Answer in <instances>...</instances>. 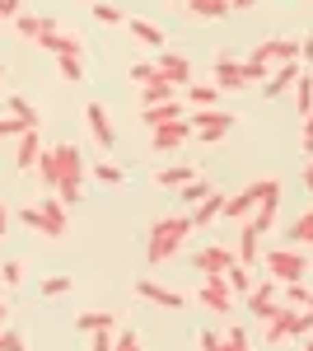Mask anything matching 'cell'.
<instances>
[{
  "mask_svg": "<svg viewBox=\"0 0 313 351\" xmlns=\"http://www.w3.org/2000/svg\"><path fill=\"white\" fill-rule=\"evenodd\" d=\"M197 225H192V216H164V220H155L150 225V239H145V263L155 267V263H168L178 248L187 243V234H192Z\"/></svg>",
  "mask_w": 313,
  "mask_h": 351,
  "instance_id": "1",
  "label": "cell"
},
{
  "mask_svg": "<svg viewBox=\"0 0 313 351\" xmlns=\"http://www.w3.org/2000/svg\"><path fill=\"white\" fill-rule=\"evenodd\" d=\"M52 155H56V197H61L66 206H75L79 197H84V178H89L84 155H79V145H71V141L52 145Z\"/></svg>",
  "mask_w": 313,
  "mask_h": 351,
  "instance_id": "2",
  "label": "cell"
},
{
  "mask_svg": "<svg viewBox=\"0 0 313 351\" xmlns=\"http://www.w3.org/2000/svg\"><path fill=\"white\" fill-rule=\"evenodd\" d=\"M187 122L197 127V136H201V145H220L225 136L234 132V112H220V108H197V112H187Z\"/></svg>",
  "mask_w": 313,
  "mask_h": 351,
  "instance_id": "3",
  "label": "cell"
},
{
  "mask_svg": "<svg viewBox=\"0 0 313 351\" xmlns=\"http://www.w3.org/2000/svg\"><path fill=\"white\" fill-rule=\"evenodd\" d=\"M304 271H309V258L299 253V243L266 253V276H271V281H304Z\"/></svg>",
  "mask_w": 313,
  "mask_h": 351,
  "instance_id": "4",
  "label": "cell"
},
{
  "mask_svg": "<svg viewBox=\"0 0 313 351\" xmlns=\"http://www.w3.org/2000/svg\"><path fill=\"white\" fill-rule=\"evenodd\" d=\"M243 300H248V314H253L258 324H271V319L286 309V304H281V281H258Z\"/></svg>",
  "mask_w": 313,
  "mask_h": 351,
  "instance_id": "5",
  "label": "cell"
},
{
  "mask_svg": "<svg viewBox=\"0 0 313 351\" xmlns=\"http://www.w3.org/2000/svg\"><path fill=\"white\" fill-rule=\"evenodd\" d=\"M201 304H206L210 314H229V309H234V291H229V281H225V276H206V281H201Z\"/></svg>",
  "mask_w": 313,
  "mask_h": 351,
  "instance_id": "6",
  "label": "cell"
},
{
  "mask_svg": "<svg viewBox=\"0 0 313 351\" xmlns=\"http://www.w3.org/2000/svg\"><path fill=\"white\" fill-rule=\"evenodd\" d=\"M299 47H304V38H262L258 47H253V56L281 66V61H299Z\"/></svg>",
  "mask_w": 313,
  "mask_h": 351,
  "instance_id": "7",
  "label": "cell"
},
{
  "mask_svg": "<svg viewBox=\"0 0 313 351\" xmlns=\"http://www.w3.org/2000/svg\"><path fill=\"white\" fill-rule=\"evenodd\" d=\"M262 192H266V178H262V183H248V188L234 192V197H225V220H248L258 211Z\"/></svg>",
  "mask_w": 313,
  "mask_h": 351,
  "instance_id": "8",
  "label": "cell"
},
{
  "mask_svg": "<svg viewBox=\"0 0 313 351\" xmlns=\"http://www.w3.org/2000/svg\"><path fill=\"white\" fill-rule=\"evenodd\" d=\"M299 75H304L299 61H281V66H271V75H266V84H262V94H266V99H281V94H290V89L299 84Z\"/></svg>",
  "mask_w": 313,
  "mask_h": 351,
  "instance_id": "9",
  "label": "cell"
},
{
  "mask_svg": "<svg viewBox=\"0 0 313 351\" xmlns=\"http://www.w3.org/2000/svg\"><path fill=\"white\" fill-rule=\"evenodd\" d=\"M238 263L234 248H225V243H206L201 253H197V267H201V276H225V271Z\"/></svg>",
  "mask_w": 313,
  "mask_h": 351,
  "instance_id": "10",
  "label": "cell"
},
{
  "mask_svg": "<svg viewBox=\"0 0 313 351\" xmlns=\"http://www.w3.org/2000/svg\"><path fill=\"white\" fill-rule=\"evenodd\" d=\"M159 71H164V80L173 84V89H187V84L197 80L192 56H183V52H159Z\"/></svg>",
  "mask_w": 313,
  "mask_h": 351,
  "instance_id": "11",
  "label": "cell"
},
{
  "mask_svg": "<svg viewBox=\"0 0 313 351\" xmlns=\"http://www.w3.org/2000/svg\"><path fill=\"white\" fill-rule=\"evenodd\" d=\"M136 295L150 300V304H159V309H187V295L168 291V286H159V281H150V276H140V281H136Z\"/></svg>",
  "mask_w": 313,
  "mask_h": 351,
  "instance_id": "12",
  "label": "cell"
},
{
  "mask_svg": "<svg viewBox=\"0 0 313 351\" xmlns=\"http://www.w3.org/2000/svg\"><path fill=\"white\" fill-rule=\"evenodd\" d=\"M192 132H197V127H192L187 117H178V122H168V127H155V132H150V145H155V150H178V145L192 141Z\"/></svg>",
  "mask_w": 313,
  "mask_h": 351,
  "instance_id": "13",
  "label": "cell"
},
{
  "mask_svg": "<svg viewBox=\"0 0 313 351\" xmlns=\"http://www.w3.org/2000/svg\"><path fill=\"white\" fill-rule=\"evenodd\" d=\"M210 75H215V89H243V61L238 56H215V66H210Z\"/></svg>",
  "mask_w": 313,
  "mask_h": 351,
  "instance_id": "14",
  "label": "cell"
},
{
  "mask_svg": "<svg viewBox=\"0 0 313 351\" xmlns=\"http://www.w3.org/2000/svg\"><path fill=\"white\" fill-rule=\"evenodd\" d=\"M84 122H89L94 141H99L103 150H112V141H117V127H112V117H108L103 104H89V108H84Z\"/></svg>",
  "mask_w": 313,
  "mask_h": 351,
  "instance_id": "15",
  "label": "cell"
},
{
  "mask_svg": "<svg viewBox=\"0 0 313 351\" xmlns=\"http://www.w3.org/2000/svg\"><path fill=\"white\" fill-rule=\"evenodd\" d=\"M38 47H47L52 56H84V43H79V33H61V28L42 33V38H38Z\"/></svg>",
  "mask_w": 313,
  "mask_h": 351,
  "instance_id": "16",
  "label": "cell"
},
{
  "mask_svg": "<svg viewBox=\"0 0 313 351\" xmlns=\"http://www.w3.org/2000/svg\"><path fill=\"white\" fill-rule=\"evenodd\" d=\"M38 211L47 216V239H61L66 234V202L56 192H47V197H38Z\"/></svg>",
  "mask_w": 313,
  "mask_h": 351,
  "instance_id": "17",
  "label": "cell"
},
{
  "mask_svg": "<svg viewBox=\"0 0 313 351\" xmlns=\"http://www.w3.org/2000/svg\"><path fill=\"white\" fill-rule=\"evenodd\" d=\"M127 33L140 43V47H150V52H164V43H168V33L150 19H127Z\"/></svg>",
  "mask_w": 313,
  "mask_h": 351,
  "instance_id": "18",
  "label": "cell"
},
{
  "mask_svg": "<svg viewBox=\"0 0 313 351\" xmlns=\"http://www.w3.org/2000/svg\"><path fill=\"white\" fill-rule=\"evenodd\" d=\"M183 99H168V104H150V108H140V122L155 132V127H168V122H178L183 117Z\"/></svg>",
  "mask_w": 313,
  "mask_h": 351,
  "instance_id": "19",
  "label": "cell"
},
{
  "mask_svg": "<svg viewBox=\"0 0 313 351\" xmlns=\"http://www.w3.org/2000/svg\"><path fill=\"white\" fill-rule=\"evenodd\" d=\"M262 342H271V347H281V342H295V309H281V314H276V319H271V324H266V337H262Z\"/></svg>",
  "mask_w": 313,
  "mask_h": 351,
  "instance_id": "20",
  "label": "cell"
},
{
  "mask_svg": "<svg viewBox=\"0 0 313 351\" xmlns=\"http://www.w3.org/2000/svg\"><path fill=\"white\" fill-rule=\"evenodd\" d=\"M14 28H19V38H28V43H38L42 33H52V19H42V14H28V10H19L14 14Z\"/></svg>",
  "mask_w": 313,
  "mask_h": 351,
  "instance_id": "21",
  "label": "cell"
},
{
  "mask_svg": "<svg viewBox=\"0 0 313 351\" xmlns=\"http://www.w3.org/2000/svg\"><path fill=\"white\" fill-rule=\"evenodd\" d=\"M42 150H47V145L38 141V132H24L19 136V150H14V164H19V169H38V155H42Z\"/></svg>",
  "mask_w": 313,
  "mask_h": 351,
  "instance_id": "22",
  "label": "cell"
},
{
  "mask_svg": "<svg viewBox=\"0 0 313 351\" xmlns=\"http://www.w3.org/2000/svg\"><path fill=\"white\" fill-rule=\"evenodd\" d=\"M183 94H187V104H192V108H215V99H220L215 80H192Z\"/></svg>",
  "mask_w": 313,
  "mask_h": 351,
  "instance_id": "23",
  "label": "cell"
},
{
  "mask_svg": "<svg viewBox=\"0 0 313 351\" xmlns=\"http://www.w3.org/2000/svg\"><path fill=\"white\" fill-rule=\"evenodd\" d=\"M225 216V192H210L201 206H192V225L201 230V225H210V220H220Z\"/></svg>",
  "mask_w": 313,
  "mask_h": 351,
  "instance_id": "24",
  "label": "cell"
},
{
  "mask_svg": "<svg viewBox=\"0 0 313 351\" xmlns=\"http://www.w3.org/2000/svg\"><path fill=\"white\" fill-rule=\"evenodd\" d=\"M192 178H197L192 164H173V169H159L155 173V188H183V183H192Z\"/></svg>",
  "mask_w": 313,
  "mask_h": 351,
  "instance_id": "25",
  "label": "cell"
},
{
  "mask_svg": "<svg viewBox=\"0 0 313 351\" xmlns=\"http://www.w3.org/2000/svg\"><path fill=\"white\" fill-rule=\"evenodd\" d=\"M183 89H173L168 80H155V84H140V108H150V104H168V99H178Z\"/></svg>",
  "mask_w": 313,
  "mask_h": 351,
  "instance_id": "26",
  "label": "cell"
},
{
  "mask_svg": "<svg viewBox=\"0 0 313 351\" xmlns=\"http://www.w3.org/2000/svg\"><path fill=\"white\" fill-rule=\"evenodd\" d=\"M210 192H215V183H210V178H201V173H197V178H192V183H183V188H178V197H183V206H201V202H206Z\"/></svg>",
  "mask_w": 313,
  "mask_h": 351,
  "instance_id": "27",
  "label": "cell"
},
{
  "mask_svg": "<svg viewBox=\"0 0 313 351\" xmlns=\"http://www.w3.org/2000/svg\"><path fill=\"white\" fill-rule=\"evenodd\" d=\"M14 220H19V225H28L33 234H42V239H47V216L38 211V202H33V206H19V211H14Z\"/></svg>",
  "mask_w": 313,
  "mask_h": 351,
  "instance_id": "28",
  "label": "cell"
},
{
  "mask_svg": "<svg viewBox=\"0 0 313 351\" xmlns=\"http://www.w3.org/2000/svg\"><path fill=\"white\" fill-rule=\"evenodd\" d=\"M187 10L201 14V19H225L229 14V0H187Z\"/></svg>",
  "mask_w": 313,
  "mask_h": 351,
  "instance_id": "29",
  "label": "cell"
},
{
  "mask_svg": "<svg viewBox=\"0 0 313 351\" xmlns=\"http://www.w3.org/2000/svg\"><path fill=\"white\" fill-rule=\"evenodd\" d=\"M309 286H304V281H281V300H286L290 309H304V304H309Z\"/></svg>",
  "mask_w": 313,
  "mask_h": 351,
  "instance_id": "30",
  "label": "cell"
},
{
  "mask_svg": "<svg viewBox=\"0 0 313 351\" xmlns=\"http://www.w3.org/2000/svg\"><path fill=\"white\" fill-rule=\"evenodd\" d=\"M258 243H262V234H253V230L243 225V234H238V248H234L243 267H248V263H258Z\"/></svg>",
  "mask_w": 313,
  "mask_h": 351,
  "instance_id": "31",
  "label": "cell"
},
{
  "mask_svg": "<svg viewBox=\"0 0 313 351\" xmlns=\"http://www.w3.org/2000/svg\"><path fill=\"white\" fill-rule=\"evenodd\" d=\"M225 281H229V291H234V295H248V291H253V271L243 267V263H234V267L225 271Z\"/></svg>",
  "mask_w": 313,
  "mask_h": 351,
  "instance_id": "32",
  "label": "cell"
},
{
  "mask_svg": "<svg viewBox=\"0 0 313 351\" xmlns=\"http://www.w3.org/2000/svg\"><path fill=\"white\" fill-rule=\"evenodd\" d=\"M75 324H79V332H99V328H117V319L103 314V309H89V314H79Z\"/></svg>",
  "mask_w": 313,
  "mask_h": 351,
  "instance_id": "33",
  "label": "cell"
},
{
  "mask_svg": "<svg viewBox=\"0 0 313 351\" xmlns=\"http://www.w3.org/2000/svg\"><path fill=\"white\" fill-rule=\"evenodd\" d=\"M295 112H313V75L304 71L299 84H295Z\"/></svg>",
  "mask_w": 313,
  "mask_h": 351,
  "instance_id": "34",
  "label": "cell"
},
{
  "mask_svg": "<svg viewBox=\"0 0 313 351\" xmlns=\"http://www.w3.org/2000/svg\"><path fill=\"white\" fill-rule=\"evenodd\" d=\"M266 75H271V61H262V56H248L243 61V80L248 84H266Z\"/></svg>",
  "mask_w": 313,
  "mask_h": 351,
  "instance_id": "35",
  "label": "cell"
},
{
  "mask_svg": "<svg viewBox=\"0 0 313 351\" xmlns=\"http://www.w3.org/2000/svg\"><path fill=\"white\" fill-rule=\"evenodd\" d=\"M38 178H42V188H52V192H56V155H52V145L38 155Z\"/></svg>",
  "mask_w": 313,
  "mask_h": 351,
  "instance_id": "36",
  "label": "cell"
},
{
  "mask_svg": "<svg viewBox=\"0 0 313 351\" xmlns=\"http://www.w3.org/2000/svg\"><path fill=\"white\" fill-rule=\"evenodd\" d=\"M56 71H61V80H84V56H56Z\"/></svg>",
  "mask_w": 313,
  "mask_h": 351,
  "instance_id": "37",
  "label": "cell"
},
{
  "mask_svg": "<svg viewBox=\"0 0 313 351\" xmlns=\"http://www.w3.org/2000/svg\"><path fill=\"white\" fill-rule=\"evenodd\" d=\"M94 178H99V183H108V188H122V183H127V173H122V169H117L112 160L94 164Z\"/></svg>",
  "mask_w": 313,
  "mask_h": 351,
  "instance_id": "38",
  "label": "cell"
},
{
  "mask_svg": "<svg viewBox=\"0 0 313 351\" xmlns=\"http://www.w3.org/2000/svg\"><path fill=\"white\" fill-rule=\"evenodd\" d=\"M24 132H38V127H28L24 117H14V112H10V117H0V141H19Z\"/></svg>",
  "mask_w": 313,
  "mask_h": 351,
  "instance_id": "39",
  "label": "cell"
},
{
  "mask_svg": "<svg viewBox=\"0 0 313 351\" xmlns=\"http://www.w3.org/2000/svg\"><path fill=\"white\" fill-rule=\"evenodd\" d=\"M131 80L136 84H155V80H164V71H159V61H136V66H131Z\"/></svg>",
  "mask_w": 313,
  "mask_h": 351,
  "instance_id": "40",
  "label": "cell"
},
{
  "mask_svg": "<svg viewBox=\"0 0 313 351\" xmlns=\"http://www.w3.org/2000/svg\"><path fill=\"white\" fill-rule=\"evenodd\" d=\"M94 19H99V24H127V14H122L112 0H94Z\"/></svg>",
  "mask_w": 313,
  "mask_h": 351,
  "instance_id": "41",
  "label": "cell"
},
{
  "mask_svg": "<svg viewBox=\"0 0 313 351\" xmlns=\"http://www.w3.org/2000/svg\"><path fill=\"white\" fill-rule=\"evenodd\" d=\"M290 243H313V211H304V216L290 225Z\"/></svg>",
  "mask_w": 313,
  "mask_h": 351,
  "instance_id": "42",
  "label": "cell"
},
{
  "mask_svg": "<svg viewBox=\"0 0 313 351\" xmlns=\"http://www.w3.org/2000/svg\"><path fill=\"white\" fill-rule=\"evenodd\" d=\"M10 112H14V117H24L28 127H42V117L33 112V104H28L24 94H14V99H10Z\"/></svg>",
  "mask_w": 313,
  "mask_h": 351,
  "instance_id": "43",
  "label": "cell"
},
{
  "mask_svg": "<svg viewBox=\"0 0 313 351\" xmlns=\"http://www.w3.org/2000/svg\"><path fill=\"white\" fill-rule=\"evenodd\" d=\"M220 337H225V351H253L248 328H229V332H220Z\"/></svg>",
  "mask_w": 313,
  "mask_h": 351,
  "instance_id": "44",
  "label": "cell"
},
{
  "mask_svg": "<svg viewBox=\"0 0 313 351\" xmlns=\"http://www.w3.org/2000/svg\"><path fill=\"white\" fill-rule=\"evenodd\" d=\"M71 286H75V281H71V276H47V281H42V300L71 295Z\"/></svg>",
  "mask_w": 313,
  "mask_h": 351,
  "instance_id": "45",
  "label": "cell"
},
{
  "mask_svg": "<svg viewBox=\"0 0 313 351\" xmlns=\"http://www.w3.org/2000/svg\"><path fill=\"white\" fill-rule=\"evenodd\" d=\"M84 337H89V351H112V347H117L112 328H99V332H84Z\"/></svg>",
  "mask_w": 313,
  "mask_h": 351,
  "instance_id": "46",
  "label": "cell"
},
{
  "mask_svg": "<svg viewBox=\"0 0 313 351\" xmlns=\"http://www.w3.org/2000/svg\"><path fill=\"white\" fill-rule=\"evenodd\" d=\"M0 351H28V342L19 332H10V328H0Z\"/></svg>",
  "mask_w": 313,
  "mask_h": 351,
  "instance_id": "47",
  "label": "cell"
},
{
  "mask_svg": "<svg viewBox=\"0 0 313 351\" xmlns=\"http://www.w3.org/2000/svg\"><path fill=\"white\" fill-rule=\"evenodd\" d=\"M0 276H5V286H19V281H24V263H5Z\"/></svg>",
  "mask_w": 313,
  "mask_h": 351,
  "instance_id": "48",
  "label": "cell"
},
{
  "mask_svg": "<svg viewBox=\"0 0 313 351\" xmlns=\"http://www.w3.org/2000/svg\"><path fill=\"white\" fill-rule=\"evenodd\" d=\"M201 351H225V337H220L215 328H206V332H201Z\"/></svg>",
  "mask_w": 313,
  "mask_h": 351,
  "instance_id": "49",
  "label": "cell"
},
{
  "mask_svg": "<svg viewBox=\"0 0 313 351\" xmlns=\"http://www.w3.org/2000/svg\"><path fill=\"white\" fill-rule=\"evenodd\" d=\"M19 10H24V0H0V24H5V19H14Z\"/></svg>",
  "mask_w": 313,
  "mask_h": 351,
  "instance_id": "50",
  "label": "cell"
},
{
  "mask_svg": "<svg viewBox=\"0 0 313 351\" xmlns=\"http://www.w3.org/2000/svg\"><path fill=\"white\" fill-rule=\"evenodd\" d=\"M112 351H140V337H136V332H122V337H117V347Z\"/></svg>",
  "mask_w": 313,
  "mask_h": 351,
  "instance_id": "51",
  "label": "cell"
},
{
  "mask_svg": "<svg viewBox=\"0 0 313 351\" xmlns=\"http://www.w3.org/2000/svg\"><path fill=\"white\" fill-rule=\"evenodd\" d=\"M10 220H14V211H10V206H5V202H0V239H5V234H10Z\"/></svg>",
  "mask_w": 313,
  "mask_h": 351,
  "instance_id": "52",
  "label": "cell"
},
{
  "mask_svg": "<svg viewBox=\"0 0 313 351\" xmlns=\"http://www.w3.org/2000/svg\"><path fill=\"white\" fill-rule=\"evenodd\" d=\"M299 132H304V141H313V112H304V127Z\"/></svg>",
  "mask_w": 313,
  "mask_h": 351,
  "instance_id": "53",
  "label": "cell"
},
{
  "mask_svg": "<svg viewBox=\"0 0 313 351\" xmlns=\"http://www.w3.org/2000/svg\"><path fill=\"white\" fill-rule=\"evenodd\" d=\"M299 56H304V61H313V38H304V47H299Z\"/></svg>",
  "mask_w": 313,
  "mask_h": 351,
  "instance_id": "54",
  "label": "cell"
},
{
  "mask_svg": "<svg viewBox=\"0 0 313 351\" xmlns=\"http://www.w3.org/2000/svg\"><path fill=\"white\" fill-rule=\"evenodd\" d=\"M258 0H229V10H253Z\"/></svg>",
  "mask_w": 313,
  "mask_h": 351,
  "instance_id": "55",
  "label": "cell"
},
{
  "mask_svg": "<svg viewBox=\"0 0 313 351\" xmlns=\"http://www.w3.org/2000/svg\"><path fill=\"white\" fill-rule=\"evenodd\" d=\"M304 188L313 192V164H309V169H304Z\"/></svg>",
  "mask_w": 313,
  "mask_h": 351,
  "instance_id": "56",
  "label": "cell"
},
{
  "mask_svg": "<svg viewBox=\"0 0 313 351\" xmlns=\"http://www.w3.org/2000/svg\"><path fill=\"white\" fill-rule=\"evenodd\" d=\"M5 319H10V304H5V300H0V328H5Z\"/></svg>",
  "mask_w": 313,
  "mask_h": 351,
  "instance_id": "57",
  "label": "cell"
},
{
  "mask_svg": "<svg viewBox=\"0 0 313 351\" xmlns=\"http://www.w3.org/2000/svg\"><path fill=\"white\" fill-rule=\"evenodd\" d=\"M304 155H309V164H313V141H304Z\"/></svg>",
  "mask_w": 313,
  "mask_h": 351,
  "instance_id": "58",
  "label": "cell"
},
{
  "mask_svg": "<svg viewBox=\"0 0 313 351\" xmlns=\"http://www.w3.org/2000/svg\"><path fill=\"white\" fill-rule=\"evenodd\" d=\"M304 351H313V332H309V342H304Z\"/></svg>",
  "mask_w": 313,
  "mask_h": 351,
  "instance_id": "59",
  "label": "cell"
},
{
  "mask_svg": "<svg viewBox=\"0 0 313 351\" xmlns=\"http://www.w3.org/2000/svg\"><path fill=\"white\" fill-rule=\"evenodd\" d=\"M304 309H309V314H313V295H309V304H304Z\"/></svg>",
  "mask_w": 313,
  "mask_h": 351,
  "instance_id": "60",
  "label": "cell"
},
{
  "mask_svg": "<svg viewBox=\"0 0 313 351\" xmlns=\"http://www.w3.org/2000/svg\"><path fill=\"white\" fill-rule=\"evenodd\" d=\"M0 75H5V61H0Z\"/></svg>",
  "mask_w": 313,
  "mask_h": 351,
  "instance_id": "61",
  "label": "cell"
}]
</instances>
